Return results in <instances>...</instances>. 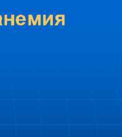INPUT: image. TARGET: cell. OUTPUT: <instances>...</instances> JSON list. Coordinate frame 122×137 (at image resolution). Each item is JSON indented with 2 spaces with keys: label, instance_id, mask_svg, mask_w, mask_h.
<instances>
[{
  "label": "cell",
  "instance_id": "obj_1",
  "mask_svg": "<svg viewBox=\"0 0 122 137\" xmlns=\"http://www.w3.org/2000/svg\"><path fill=\"white\" fill-rule=\"evenodd\" d=\"M54 15V12L51 11H45V13L41 15L43 27L48 28H53Z\"/></svg>",
  "mask_w": 122,
  "mask_h": 137
},
{
  "label": "cell",
  "instance_id": "obj_2",
  "mask_svg": "<svg viewBox=\"0 0 122 137\" xmlns=\"http://www.w3.org/2000/svg\"><path fill=\"white\" fill-rule=\"evenodd\" d=\"M65 26V14L63 12H60L54 15L53 27L58 29L64 28Z\"/></svg>",
  "mask_w": 122,
  "mask_h": 137
},
{
  "label": "cell",
  "instance_id": "obj_3",
  "mask_svg": "<svg viewBox=\"0 0 122 137\" xmlns=\"http://www.w3.org/2000/svg\"><path fill=\"white\" fill-rule=\"evenodd\" d=\"M26 20V17L22 15H19L16 19V21L17 23L20 26V25L21 26L24 25V23H25Z\"/></svg>",
  "mask_w": 122,
  "mask_h": 137
}]
</instances>
